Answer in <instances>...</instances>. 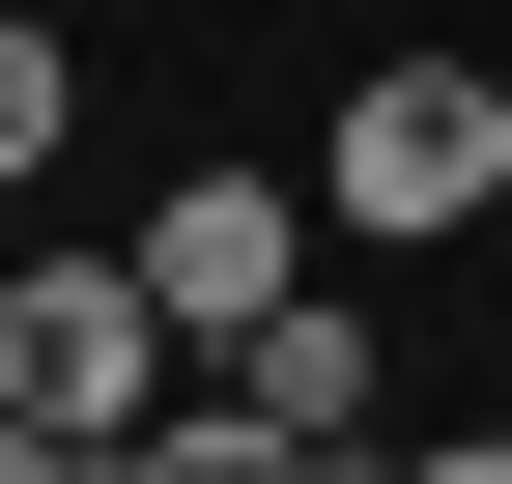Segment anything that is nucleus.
<instances>
[{
    "label": "nucleus",
    "mask_w": 512,
    "mask_h": 484,
    "mask_svg": "<svg viewBox=\"0 0 512 484\" xmlns=\"http://www.w3.org/2000/svg\"><path fill=\"white\" fill-rule=\"evenodd\" d=\"M484 200H512V86H484V57H370L342 143H313V228L427 257V228H484Z\"/></svg>",
    "instance_id": "f257e3e1"
},
{
    "label": "nucleus",
    "mask_w": 512,
    "mask_h": 484,
    "mask_svg": "<svg viewBox=\"0 0 512 484\" xmlns=\"http://www.w3.org/2000/svg\"><path fill=\"white\" fill-rule=\"evenodd\" d=\"M57 114H86V57H57V29H0V200L57 171Z\"/></svg>",
    "instance_id": "423d86ee"
},
{
    "label": "nucleus",
    "mask_w": 512,
    "mask_h": 484,
    "mask_svg": "<svg viewBox=\"0 0 512 484\" xmlns=\"http://www.w3.org/2000/svg\"><path fill=\"white\" fill-rule=\"evenodd\" d=\"M228 399H256L285 456H370V399H399V342H370L342 285H313V314H256V342H228Z\"/></svg>",
    "instance_id": "20e7f679"
},
{
    "label": "nucleus",
    "mask_w": 512,
    "mask_h": 484,
    "mask_svg": "<svg viewBox=\"0 0 512 484\" xmlns=\"http://www.w3.org/2000/svg\"><path fill=\"white\" fill-rule=\"evenodd\" d=\"M0 484H114V456H86V428H29V399H0Z\"/></svg>",
    "instance_id": "0eeeda50"
},
{
    "label": "nucleus",
    "mask_w": 512,
    "mask_h": 484,
    "mask_svg": "<svg viewBox=\"0 0 512 484\" xmlns=\"http://www.w3.org/2000/svg\"><path fill=\"white\" fill-rule=\"evenodd\" d=\"M427 484H512V428H456V456H427Z\"/></svg>",
    "instance_id": "6e6552de"
},
{
    "label": "nucleus",
    "mask_w": 512,
    "mask_h": 484,
    "mask_svg": "<svg viewBox=\"0 0 512 484\" xmlns=\"http://www.w3.org/2000/svg\"><path fill=\"white\" fill-rule=\"evenodd\" d=\"M171 371H200V342H171V285H143V257H0V399H29V428L143 456V428H171Z\"/></svg>",
    "instance_id": "f03ea898"
},
{
    "label": "nucleus",
    "mask_w": 512,
    "mask_h": 484,
    "mask_svg": "<svg viewBox=\"0 0 512 484\" xmlns=\"http://www.w3.org/2000/svg\"><path fill=\"white\" fill-rule=\"evenodd\" d=\"M114 484H342V456H285V428H256V399L200 371V399H171V428H143V456H114Z\"/></svg>",
    "instance_id": "39448f33"
},
{
    "label": "nucleus",
    "mask_w": 512,
    "mask_h": 484,
    "mask_svg": "<svg viewBox=\"0 0 512 484\" xmlns=\"http://www.w3.org/2000/svg\"><path fill=\"white\" fill-rule=\"evenodd\" d=\"M114 257L171 285V342H200V371H228L256 314H313V200H285V171H171V200L114 228Z\"/></svg>",
    "instance_id": "7ed1b4c3"
}]
</instances>
